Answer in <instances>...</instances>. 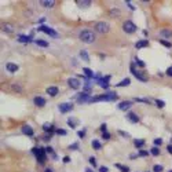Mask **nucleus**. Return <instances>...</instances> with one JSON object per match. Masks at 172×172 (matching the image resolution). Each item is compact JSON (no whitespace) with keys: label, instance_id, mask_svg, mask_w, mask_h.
Masks as SVG:
<instances>
[{"label":"nucleus","instance_id":"obj_15","mask_svg":"<svg viewBox=\"0 0 172 172\" xmlns=\"http://www.w3.org/2000/svg\"><path fill=\"white\" fill-rule=\"evenodd\" d=\"M33 103H35L37 108H43V106H46L47 101H46L43 96H35V98H33Z\"/></svg>","mask_w":172,"mask_h":172},{"label":"nucleus","instance_id":"obj_36","mask_svg":"<svg viewBox=\"0 0 172 172\" xmlns=\"http://www.w3.org/2000/svg\"><path fill=\"white\" fill-rule=\"evenodd\" d=\"M154 103H156L157 108H160V109H163V108L165 106V102L161 101V99H156V101H154Z\"/></svg>","mask_w":172,"mask_h":172},{"label":"nucleus","instance_id":"obj_6","mask_svg":"<svg viewBox=\"0 0 172 172\" xmlns=\"http://www.w3.org/2000/svg\"><path fill=\"white\" fill-rule=\"evenodd\" d=\"M123 31L125 33H128V35H132V33H135V32L138 31V26L133 24L132 21H125L124 24H123Z\"/></svg>","mask_w":172,"mask_h":172},{"label":"nucleus","instance_id":"obj_45","mask_svg":"<svg viewBox=\"0 0 172 172\" xmlns=\"http://www.w3.org/2000/svg\"><path fill=\"white\" fill-rule=\"evenodd\" d=\"M154 145L158 147L160 145H163V139H161V138H156V139H154Z\"/></svg>","mask_w":172,"mask_h":172},{"label":"nucleus","instance_id":"obj_58","mask_svg":"<svg viewBox=\"0 0 172 172\" xmlns=\"http://www.w3.org/2000/svg\"><path fill=\"white\" fill-rule=\"evenodd\" d=\"M44 172H54V171H52V168H46Z\"/></svg>","mask_w":172,"mask_h":172},{"label":"nucleus","instance_id":"obj_59","mask_svg":"<svg viewBox=\"0 0 172 172\" xmlns=\"http://www.w3.org/2000/svg\"><path fill=\"white\" fill-rule=\"evenodd\" d=\"M86 172H92V171H91V168H86Z\"/></svg>","mask_w":172,"mask_h":172},{"label":"nucleus","instance_id":"obj_16","mask_svg":"<svg viewBox=\"0 0 172 172\" xmlns=\"http://www.w3.org/2000/svg\"><path fill=\"white\" fill-rule=\"evenodd\" d=\"M6 69H7V72H10V73H15V72H18L19 66L14 62H8L7 65H6Z\"/></svg>","mask_w":172,"mask_h":172},{"label":"nucleus","instance_id":"obj_52","mask_svg":"<svg viewBox=\"0 0 172 172\" xmlns=\"http://www.w3.org/2000/svg\"><path fill=\"white\" fill-rule=\"evenodd\" d=\"M43 141H44V142H50V141H51V135H50V133H47V135L43 138Z\"/></svg>","mask_w":172,"mask_h":172},{"label":"nucleus","instance_id":"obj_19","mask_svg":"<svg viewBox=\"0 0 172 172\" xmlns=\"http://www.w3.org/2000/svg\"><path fill=\"white\" fill-rule=\"evenodd\" d=\"M147 46H149V41L146 39L139 40V41H136V43H135V48H136V50H141V48L147 47Z\"/></svg>","mask_w":172,"mask_h":172},{"label":"nucleus","instance_id":"obj_40","mask_svg":"<svg viewBox=\"0 0 172 172\" xmlns=\"http://www.w3.org/2000/svg\"><path fill=\"white\" fill-rule=\"evenodd\" d=\"M135 102H143V103H146V105H150L151 102L146 99V98H135Z\"/></svg>","mask_w":172,"mask_h":172},{"label":"nucleus","instance_id":"obj_9","mask_svg":"<svg viewBox=\"0 0 172 172\" xmlns=\"http://www.w3.org/2000/svg\"><path fill=\"white\" fill-rule=\"evenodd\" d=\"M58 109H59V112L61 113H69V112H72L73 110V103L72 102H62V103H59L58 105Z\"/></svg>","mask_w":172,"mask_h":172},{"label":"nucleus","instance_id":"obj_47","mask_svg":"<svg viewBox=\"0 0 172 172\" xmlns=\"http://www.w3.org/2000/svg\"><path fill=\"white\" fill-rule=\"evenodd\" d=\"M62 161L65 163V164H69V163L72 161V158H70L69 156H65V157H63V160H62Z\"/></svg>","mask_w":172,"mask_h":172},{"label":"nucleus","instance_id":"obj_35","mask_svg":"<svg viewBox=\"0 0 172 172\" xmlns=\"http://www.w3.org/2000/svg\"><path fill=\"white\" fill-rule=\"evenodd\" d=\"M160 43H161L164 47H167V48H172V43H171V41H167V40L161 39V40H160Z\"/></svg>","mask_w":172,"mask_h":172},{"label":"nucleus","instance_id":"obj_22","mask_svg":"<svg viewBox=\"0 0 172 172\" xmlns=\"http://www.w3.org/2000/svg\"><path fill=\"white\" fill-rule=\"evenodd\" d=\"M76 4L81 8H87L88 6H91V1H90V0H77Z\"/></svg>","mask_w":172,"mask_h":172},{"label":"nucleus","instance_id":"obj_54","mask_svg":"<svg viewBox=\"0 0 172 172\" xmlns=\"http://www.w3.org/2000/svg\"><path fill=\"white\" fill-rule=\"evenodd\" d=\"M101 132H102V133H103V132H108V131H106V124H105V123L101 125Z\"/></svg>","mask_w":172,"mask_h":172},{"label":"nucleus","instance_id":"obj_10","mask_svg":"<svg viewBox=\"0 0 172 172\" xmlns=\"http://www.w3.org/2000/svg\"><path fill=\"white\" fill-rule=\"evenodd\" d=\"M109 81H110V76H105V77L102 76V78L98 80V86L101 87V88H103V90H108V88L110 87Z\"/></svg>","mask_w":172,"mask_h":172},{"label":"nucleus","instance_id":"obj_1","mask_svg":"<svg viewBox=\"0 0 172 172\" xmlns=\"http://www.w3.org/2000/svg\"><path fill=\"white\" fill-rule=\"evenodd\" d=\"M78 39H80V41H83V43H86V44H92V43H95V40H96V36H95L94 31L84 29V31L80 32Z\"/></svg>","mask_w":172,"mask_h":172},{"label":"nucleus","instance_id":"obj_49","mask_svg":"<svg viewBox=\"0 0 172 172\" xmlns=\"http://www.w3.org/2000/svg\"><path fill=\"white\" fill-rule=\"evenodd\" d=\"M138 157H139V153H131V154H129V158H131V160H135V158H138Z\"/></svg>","mask_w":172,"mask_h":172},{"label":"nucleus","instance_id":"obj_38","mask_svg":"<svg viewBox=\"0 0 172 172\" xmlns=\"http://www.w3.org/2000/svg\"><path fill=\"white\" fill-rule=\"evenodd\" d=\"M118 135H120V136H123L124 139H128V138H129V133L125 132V131H123V129H118Z\"/></svg>","mask_w":172,"mask_h":172},{"label":"nucleus","instance_id":"obj_27","mask_svg":"<svg viewBox=\"0 0 172 172\" xmlns=\"http://www.w3.org/2000/svg\"><path fill=\"white\" fill-rule=\"evenodd\" d=\"M83 72H84V74L87 76V78H94L95 77L94 72L91 70L90 68H83Z\"/></svg>","mask_w":172,"mask_h":172},{"label":"nucleus","instance_id":"obj_46","mask_svg":"<svg viewBox=\"0 0 172 172\" xmlns=\"http://www.w3.org/2000/svg\"><path fill=\"white\" fill-rule=\"evenodd\" d=\"M69 149H70V150H77V149H78V143H77V142H76V143H72L70 146H69Z\"/></svg>","mask_w":172,"mask_h":172},{"label":"nucleus","instance_id":"obj_23","mask_svg":"<svg viewBox=\"0 0 172 172\" xmlns=\"http://www.w3.org/2000/svg\"><path fill=\"white\" fill-rule=\"evenodd\" d=\"M43 131L51 133L52 131H54V125L51 124V123H44V124H43Z\"/></svg>","mask_w":172,"mask_h":172},{"label":"nucleus","instance_id":"obj_14","mask_svg":"<svg viewBox=\"0 0 172 172\" xmlns=\"http://www.w3.org/2000/svg\"><path fill=\"white\" fill-rule=\"evenodd\" d=\"M127 120L132 124H136V123H139V116L133 112H129V113H127Z\"/></svg>","mask_w":172,"mask_h":172},{"label":"nucleus","instance_id":"obj_55","mask_svg":"<svg viewBox=\"0 0 172 172\" xmlns=\"http://www.w3.org/2000/svg\"><path fill=\"white\" fill-rule=\"evenodd\" d=\"M99 172H109L108 167H99Z\"/></svg>","mask_w":172,"mask_h":172},{"label":"nucleus","instance_id":"obj_34","mask_svg":"<svg viewBox=\"0 0 172 172\" xmlns=\"http://www.w3.org/2000/svg\"><path fill=\"white\" fill-rule=\"evenodd\" d=\"M150 153H151V154H153V156H160V149L157 147V146H154V147H151L150 149Z\"/></svg>","mask_w":172,"mask_h":172},{"label":"nucleus","instance_id":"obj_2","mask_svg":"<svg viewBox=\"0 0 172 172\" xmlns=\"http://www.w3.org/2000/svg\"><path fill=\"white\" fill-rule=\"evenodd\" d=\"M32 153L36 156V160L39 161V164H44L46 163V160H47V151H46V149L36 146V147L32 149Z\"/></svg>","mask_w":172,"mask_h":172},{"label":"nucleus","instance_id":"obj_42","mask_svg":"<svg viewBox=\"0 0 172 172\" xmlns=\"http://www.w3.org/2000/svg\"><path fill=\"white\" fill-rule=\"evenodd\" d=\"M55 133H56V135H62V136H65V135H66V131L62 129V128H58V129H55Z\"/></svg>","mask_w":172,"mask_h":172},{"label":"nucleus","instance_id":"obj_50","mask_svg":"<svg viewBox=\"0 0 172 172\" xmlns=\"http://www.w3.org/2000/svg\"><path fill=\"white\" fill-rule=\"evenodd\" d=\"M102 138L108 141V139H110V133L109 132H103V133H102Z\"/></svg>","mask_w":172,"mask_h":172},{"label":"nucleus","instance_id":"obj_24","mask_svg":"<svg viewBox=\"0 0 172 172\" xmlns=\"http://www.w3.org/2000/svg\"><path fill=\"white\" fill-rule=\"evenodd\" d=\"M133 146L138 149V150H141V149L145 146V139H135V141H133Z\"/></svg>","mask_w":172,"mask_h":172},{"label":"nucleus","instance_id":"obj_29","mask_svg":"<svg viewBox=\"0 0 172 172\" xmlns=\"http://www.w3.org/2000/svg\"><path fill=\"white\" fill-rule=\"evenodd\" d=\"M80 58L84 61V62H90V56H88V54H87L86 50H83V51H80Z\"/></svg>","mask_w":172,"mask_h":172},{"label":"nucleus","instance_id":"obj_20","mask_svg":"<svg viewBox=\"0 0 172 172\" xmlns=\"http://www.w3.org/2000/svg\"><path fill=\"white\" fill-rule=\"evenodd\" d=\"M40 4L46 8H52L55 6V1L54 0H43V1H40Z\"/></svg>","mask_w":172,"mask_h":172},{"label":"nucleus","instance_id":"obj_48","mask_svg":"<svg viewBox=\"0 0 172 172\" xmlns=\"http://www.w3.org/2000/svg\"><path fill=\"white\" fill-rule=\"evenodd\" d=\"M46 149V151H47L48 154H52V153H55L54 150H52V147H51V146H47V147H44Z\"/></svg>","mask_w":172,"mask_h":172},{"label":"nucleus","instance_id":"obj_25","mask_svg":"<svg viewBox=\"0 0 172 172\" xmlns=\"http://www.w3.org/2000/svg\"><path fill=\"white\" fill-rule=\"evenodd\" d=\"M129 84H131V80H129L128 77H125V78H123L120 83H117V84H116V87H128Z\"/></svg>","mask_w":172,"mask_h":172},{"label":"nucleus","instance_id":"obj_11","mask_svg":"<svg viewBox=\"0 0 172 172\" xmlns=\"http://www.w3.org/2000/svg\"><path fill=\"white\" fill-rule=\"evenodd\" d=\"M68 86L70 87L72 90H78L80 86H81V83H80V80L76 77H70L68 78Z\"/></svg>","mask_w":172,"mask_h":172},{"label":"nucleus","instance_id":"obj_32","mask_svg":"<svg viewBox=\"0 0 172 172\" xmlns=\"http://www.w3.org/2000/svg\"><path fill=\"white\" fill-rule=\"evenodd\" d=\"M35 43L37 44V46H40V47H48V43L47 41H44V40H35Z\"/></svg>","mask_w":172,"mask_h":172},{"label":"nucleus","instance_id":"obj_12","mask_svg":"<svg viewBox=\"0 0 172 172\" xmlns=\"http://www.w3.org/2000/svg\"><path fill=\"white\" fill-rule=\"evenodd\" d=\"M1 31L4 32V33H7V35H11V33H14L15 28H14V25L10 24V22H3L1 24Z\"/></svg>","mask_w":172,"mask_h":172},{"label":"nucleus","instance_id":"obj_44","mask_svg":"<svg viewBox=\"0 0 172 172\" xmlns=\"http://www.w3.org/2000/svg\"><path fill=\"white\" fill-rule=\"evenodd\" d=\"M88 161H90V164H91V167H96V160H95V157H90L88 158Z\"/></svg>","mask_w":172,"mask_h":172},{"label":"nucleus","instance_id":"obj_30","mask_svg":"<svg viewBox=\"0 0 172 172\" xmlns=\"http://www.w3.org/2000/svg\"><path fill=\"white\" fill-rule=\"evenodd\" d=\"M11 90L13 91H15V92H22V86H19V84H11Z\"/></svg>","mask_w":172,"mask_h":172},{"label":"nucleus","instance_id":"obj_39","mask_svg":"<svg viewBox=\"0 0 172 172\" xmlns=\"http://www.w3.org/2000/svg\"><path fill=\"white\" fill-rule=\"evenodd\" d=\"M163 169H164V167L160 165V164H156L154 167H153V172H161Z\"/></svg>","mask_w":172,"mask_h":172},{"label":"nucleus","instance_id":"obj_57","mask_svg":"<svg viewBox=\"0 0 172 172\" xmlns=\"http://www.w3.org/2000/svg\"><path fill=\"white\" fill-rule=\"evenodd\" d=\"M127 4H128V7L131 8V10H135V7H133V6L131 4V3H129V1H127Z\"/></svg>","mask_w":172,"mask_h":172},{"label":"nucleus","instance_id":"obj_17","mask_svg":"<svg viewBox=\"0 0 172 172\" xmlns=\"http://www.w3.org/2000/svg\"><path fill=\"white\" fill-rule=\"evenodd\" d=\"M22 132H24L25 135H28V136H33V135H35L33 128H32L31 125H28V124H25L24 127H22Z\"/></svg>","mask_w":172,"mask_h":172},{"label":"nucleus","instance_id":"obj_56","mask_svg":"<svg viewBox=\"0 0 172 172\" xmlns=\"http://www.w3.org/2000/svg\"><path fill=\"white\" fill-rule=\"evenodd\" d=\"M167 150H168V153H169V154H172V145H168Z\"/></svg>","mask_w":172,"mask_h":172},{"label":"nucleus","instance_id":"obj_18","mask_svg":"<svg viewBox=\"0 0 172 172\" xmlns=\"http://www.w3.org/2000/svg\"><path fill=\"white\" fill-rule=\"evenodd\" d=\"M58 92H59V88L55 86H51L47 88V94L50 95V96H56L58 95Z\"/></svg>","mask_w":172,"mask_h":172},{"label":"nucleus","instance_id":"obj_8","mask_svg":"<svg viewBox=\"0 0 172 172\" xmlns=\"http://www.w3.org/2000/svg\"><path fill=\"white\" fill-rule=\"evenodd\" d=\"M37 31L39 32H43V33H46L48 36H51V37H58V33L52 29V28H50L47 25H40L39 28H37Z\"/></svg>","mask_w":172,"mask_h":172},{"label":"nucleus","instance_id":"obj_13","mask_svg":"<svg viewBox=\"0 0 172 172\" xmlns=\"http://www.w3.org/2000/svg\"><path fill=\"white\" fill-rule=\"evenodd\" d=\"M132 105H133L132 101H123V102H120V103H118L117 108L120 110H123V112H127L128 109H131V108H132Z\"/></svg>","mask_w":172,"mask_h":172},{"label":"nucleus","instance_id":"obj_43","mask_svg":"<svg viewBox=\"0 0 172 172\" xmlns=\"http://www.w3.org/2000/svg\"><path fill=\"white\" fill-rule=\"evenodd\" d=\"M110 14H112L113 17H116V18H117V17L120 15V11H118L117 8H113V10H110Z\"/></svg>","mask_w":172,"mask_h":172},{"label":"nucleus","instance_id":"obj_51","mask_svg":"<svg viewBox=\"0 0 172 172\" xmlns=\"http://www.w3.org/2000/svg\"><path fill=\"white\" fill-rule=\"evenodd\" d=\"M165 73H167V76H169V77H172V66H169V68L167 69V72H165Z\"/></svg>","mask_w":172,"mask_h":172},{"label":"nucleus","instance_id":"obj_26","mask_svg":"<svg viewBox=\"0 0 172 172\" xmlns=\"http://www.w3.org/2000/svg\"><path fill=\"white\" fill-rule=\"evenodd\" d=\"M66 123H68V125H69L70 128H73V129H74V128L77 127V123H78V121L76 120V118L69 117V118H68V121H66Z\"/></svg>","mask_w":172,"mask_h":172},{"label":"nucleus","instance_id":"obj_41","mask_svg":"<svg viewBox=\"0 0 172 172\" xmlns=\"http://www.w3.org/2000/svg\"><path fill=\"white\" fill-rule=\"evenodd\" d=\"M149 156V151L145 150V149H141L139 150V157H147Z\"/></svg>","mask_w":172,"mask_h":172},{"label":"nucleus","instance_id":"obj_5","mask_svg":"<svg viewBox=\"0 0 172 172\" xmlns=\"http://www.w3.org/2000/svg\"><path fill=\"white\" fill-rule=\"evenodd\" d=\"M131 73H132L135 77L138 78V80H141V81H143V83H147V80H149V76L146 74V72H143V70H138L135 66H133V63L131 65Z\"/></svg>","mask_w":172,"mask_h":172},{"label":"nucleus","instance_id":"obj_31","mask_svg":"<svg viewBox=\"0 0 172 172\" xmlns=\"http://www.w3.org/2000/svg\"><path fill=\"white\" fill-rule=\"evenodd\" d=\"M92 147H94L95 150H101V149H102L101 142L98 141V139H94V141H92Z\"/></svg>","mask_w":172,"mask_h":172},{"label":"nucleus","instance_id":"obj_3","mask_svg":"<svg viewBox=\"0 0 172 172\" xmlns=\"http://www.w3.org/2000/svg\"><path fill=\"white\" fill-rule=\"evenodd\" d=\"M117 98H118V96H117V94H116V92H106V94L92 96V99H91V103H92V102H98V101L113 102V101H117Z\"/></svg>","mask_w":172,"mask_h":172},{"label":"nucleus","instance_id":"obj_53","mask_svg":"<svg viewBox=\"0 0 172 172\" xmlns=\"http://www.w3.org/2000/svg\"><path fill=\"white\" fill-rule=\"evenodd\" d=\"M77 135H78V138H84L86 136V131H78Z\"/></svg>","mask_w":172,"mask_h":172},{"label":"nucleus","instance_id":"obj_37","mask_svg":"<svg viewBox=\"0 0 172 172\" xmlns=\"http://www.w3.org/2000/svg\"><path fill=\"white\" fill-rule=\"evenodd\" d=\"M118 169H121V172H129V168L127 167V165H120V164H116Z\"/></svg>","mask_w":172,"mask_h":172},{"label":"nucleus","instance_id":"obj_33","mask_svg":"<svg viewBox=\"0 0 172 172\" xmlns=\"http://www.w3.org/2000/svg\"><path fill=\"white\" fill-rule=\"evenodd\" d=\"M133 61H135V63H136V65H138L139 68H145V66H146V63L143 62V61H141L139 58H136V56L133 58Z\"/></svg>","mask_w":172,"mask_h":172},{"label":"nucleus","instance_id":"obj_21","mask_svg":"<svg viewBox=\"0 0 172 172\" xmlns=\"http://www.w3.org/2000/svg\"><path fill=\"white\" fill-rule=\"evenodd\" d=\"M160 36H161L163 39H171L172 31H169V29H163V31L160 32Z\"/></svg>","mask_w":172,"mask_h":172},{"label":"nucleus","instance_id":"obj_60","mask_svg":"<svg viewBox=\"0 0 172 172\" xmlns=\"http://www.w3.org/2000/svg\"><path fill=\"white\" fill-rule=\"evenodd\" d=\"M168 172H172V169H171V171H168Z\"/></svg>","mask_w":172,"mask_h":172},{"label":"nucleus","instance_id":"obj_4","mask_svg":"<svg viewBox=\"0 0 172 172\" xmlns=\"http://www.w3.org/2000/svg\"><path fill=\"white\" fill-rule=\"evenodd\" d=\"M94 31L96 33H101V35H105L110 31V25L106 22V21H98L96 24L94 25Z\"/></svg>","mask_w":172,"mask_h":172},{"label":"nucleus","instance_id":"obj_7","mask_svg":"<svg viewBox=\"0 0 172 172\" xmlns=\"http://www.w3.org/2000/svg\"><path fill=\"white\" fill-rule=\"evenodd\" d=\"M91 99H92V96L90 92H81V94L77 95V98H76V101L80 103V105H83V103H91Z\"/></svg>","mask_w":172,"mask_h":172},{"label":"nucleus","instance_id":"obj_28","mask_svg":"<svg viewBox=\"0 0 172 172\" xmlns=\"http://www.w3.org/2000/svg\"><path fill=\"white\" fill-rule=\"evenodd\" d=\"M18 41H19V43H29V41H32V39H31V36L19 35V36H18Z\"/></svg>","mask_w":172,"mask_h":172}]
</instances>
